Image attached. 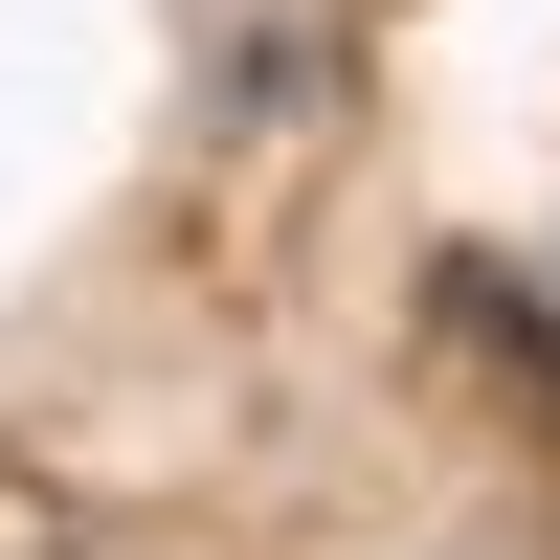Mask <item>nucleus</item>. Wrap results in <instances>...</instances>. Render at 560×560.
<instances>
[]
</instances>
